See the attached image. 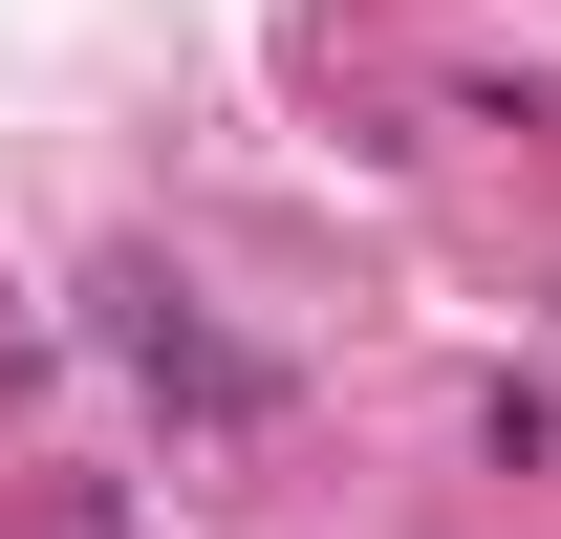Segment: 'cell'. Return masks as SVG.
I'll return each mask as SVG.
<instances>
[{
    "mask_svg": "<svg viewBox=\"0 0 561 539\" xmlns=\"http://www.w3.org/2000/svg\"><path fill=\"white\" fill-rule=\"evenodd\" d=\"M108 324H130V367H151L173 410H195V432H260V367H238V345H216L195 302H151V280H108Z\"/></svg>",
    "mask_w": 561,
    "mask_h": 539,
    "instance_id": "1",
    "label": "cell"
}]
</instances>
